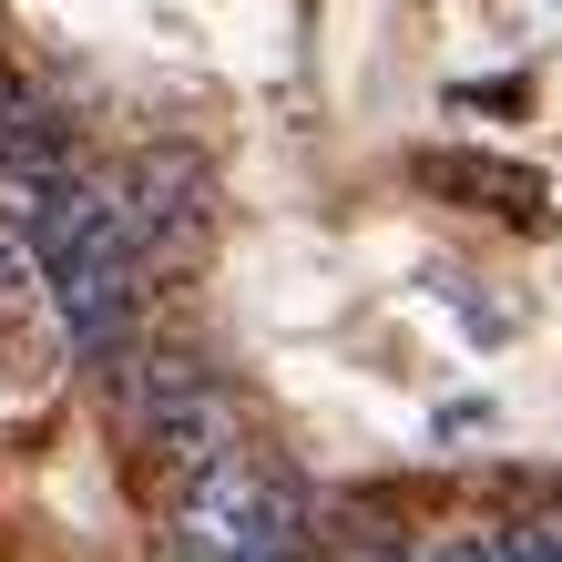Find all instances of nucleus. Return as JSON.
Here are the masks:
<instances>
[{"label": "nucleus", "mask_w": 562, "mask_h": 562, "mask_svg": "<svg viewBox=\"0 0 562 562\" xmlns=\"http://www.w3.org/2000/svg\"><path fill=\"white\" fill-rule=\"evenodd\" d=\"M11 225H21V256H31V277H42V307L61 317V338H72L82 358H123L134 348L144 246H134V225H123V194L72 164V175H61L52 194H31Z\"/></svg>", "instance_id": "obj_1"}, {"label": "nucleus", "mask_w": 562, "mask_h": 562, "mask_svg": "<svg viewBox=\"0 0 562 562\" xmlns=\"http://www.w3.org/2000/svg\"><path fill=\"white\" fill-rule=\"evenodd\" d=\"M164 562H307V532H296V502L267 481V460L225 450V460L175 481Z\"/></svg>", "instance_id": "obj_2"}, {"label": "nucleus", "mask_w": 562, "mask_h": 562, "mask_svg": "<svg viewBox=\"0 0 562 562\" xmlns=\"http://www.w3.org/2000/svg\"><path fill=\"white\" fill-rule=\"evenodd\" d=\"M144 450L164 460V471H205V460L236 450V389H225L215 369H194V358H164V369H144Z\"/></svg>", "instance_id": "obj_3"}, {"label": "nucleus", "mask_w": 562, "mask_h": 562, "mask_svg": "<svg viewBox=\"0 0 562 562\" xmlns=\"http://www.w3.org/2000/svg\"><path fill=\"white\" fill-rule=\"evenodd\" d=\"M419 184L440 194V205H471V215H502V225H552V184H542L521 154L429 144V154H419Z\"/></svg>", "instance_id": "obj_4"}, {"label": "nucleus", "mask_w": 562, "mask_h": 562, "mask_svg": "<svg viewBox=\"0 0 562 562\" xmlns=\"http://www.w3.org/2000/svg\"><path fill=\"white\" fill-rule=\"evenodd\" d=\"M72 164H82L72 134H61L42 103H0V215H21L31 194H52Z\"/></svg>", "instance_id": "obj_5"}, {"label": "nucleus", "mask_w": 562, "mask_h": 562, "mask_svg": "<svg viewBox=\"0 0 562 562\" xmlns=\"http://www.w3.org/2000/svg\"><path fill=\"white\" fill-rule=\"evenodd\" d=\"M31 296H42V277H31V256H21V246H0V409H11L21 389H31V379L11 369V317L31 307Z\"/></svg>", "instance_id": "obj_6"}, {"label": "nucleus", "mask_w": 562, "mask_h": 562, "mask_svg": "<svg viewBox=\"0 0 562 562\" xmlns=\"http://www.w3.org/2000/svg\"><path fill=\"white\" fill-rule=\"evenodd\" d=\"M400 562H491V532H429V542L400 552Z\"/></svg>", "instance_id": "obj_7"}, {"label": "nucleus", "mask_w": 562, "mask_h": 562, "mask_svg": "<svg viewBox=\"0 0 562 562\" xmlns=\"http://www.w3.org/2000/svg\"><path fill=\"white\" fill-rule=\"evenodd\" d=\"M450 103H481V113H512L521 82H450Z\"/></svg>", "instance_id": "obj_8"}, {"label": "nucleus", "mask_w": 562, "mask_h": 562, "mask_svg": "<svg viewBox=\"0 0 562 562\" xmlns=\"http://www.w3.org/2000/svg\"><path fill=\"white\" fill-rule=\"evenodd\" d=\"M358 562H400V552H358Z\"/></svg>", "instance_id": "obj_9"}]
</instances>
